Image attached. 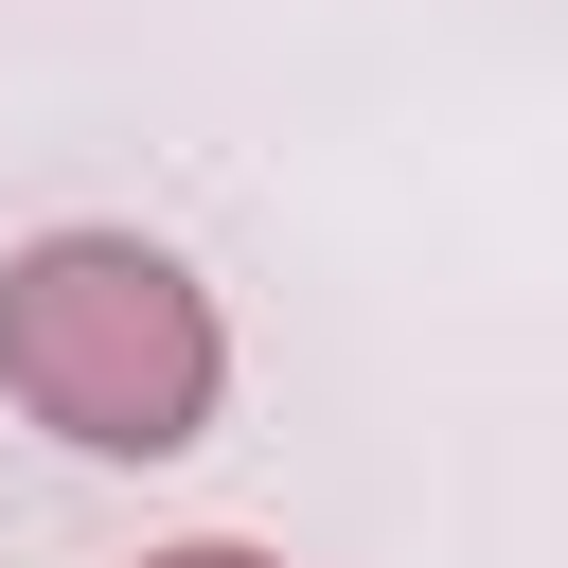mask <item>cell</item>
Wrapping results in <instances>:
<instances>
[{"label": "cell", "instance_id": "obj_1", "mask_svg": "<svg viewBox=\"0 0 568 568\" xmlns=\"http://www.w3.org/2000/svg\"><path fill=\"white\" fill-rule=\"evenodd\" d=\"M0 390L89 444V462H178L231 390V337H213V284L142 231H36L0 266Z\"/></svg>", "mask_w": 568, "mask_h": 568}, {"label": "cell", "instance_id": "obj_2", "mask_svg": "<svg viewBox=\"0 0 568 568\" xmlns=\"http://www.w3.org/2000/svg\"><path fill=\"white\" fill-rule=\"evenodd\" d=\"M160 568H284V550H248V532H195V550H160Z\"/></svg>", "mask_w": 568, "mask_h": 568}]
</instances>
